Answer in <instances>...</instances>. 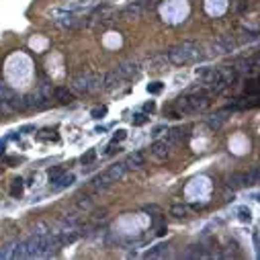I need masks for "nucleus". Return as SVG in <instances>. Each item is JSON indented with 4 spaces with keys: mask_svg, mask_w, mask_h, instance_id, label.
Masks as SVG:
<instances>
[{
    "mask_svg": "<svg viewBox=\"0 0 260 260\" xmlns=\"http://www.w3.org/2000/svg\"><path fill=\"white\" fill-rule=\"evenodd\" d=\"M146 10V4H144V0H137V2H131L123 8V12H121V16L123 19H140V16L144 14Z\"/></svg>",
    "mask_w": 260,
    "mask_h": 260,
    "instance_id": "6e6552de",
    "label": "nucleus"
},
{
    "mask_svg": "<svg viewBox=\"0 0 260 260\" xmlns=\"http://www.w3.org/2000/svg\"><path fill=\"white\" fill-rule=\"evenodd\" d=\"M168 66V60H166V54L164 56H154L150 62H148V70L152 72H160Z\"/></svg>",
    "mask_w": 260,
    "mask_h": 260,
    "instance_id": "9b49d317",
    "label": "nucleus"
},
{
    "mask_svg": "<svg viewBox=\"0 0 260 260\" xmlns=\"http://www.w3.org/2000/svg\"><path fill=\"white\" fill-rule=\"evenodd\" d=\"M166 254H168V244H158L150 252H146V258H160V256H166Z\"/></svg>",
    "mask_w": 260,
    "mask_h": 260,
    "instance_id": "4468645a",
    "label": "nucleus"
},
{
    "mask_svg": "<svg viewBox=\"0 0 260 260\" xmlns=\"http://www.w3.org/2000/svg\"><path fill=\"white\" fill-rule=\"evenodd\" d=\"M238 47V39L236 35H221L211 43V56H223V54H232Z\"/></svg>",
    "mask_w": 260,
    "mask_h": 260,
    "instance_id": "20e7f679",
    "label": "nucleus"
},
{
    "mask_svg": "<svg viewBox=\"0 0 260 260\" xmlns=\"http://www.w3.org/2000/svg\"><path fill=\"white\" fill-rule=\"evenodd\" d=\"M123 162H125L127 170H137V168H142L146 164V154L144 152H133V154L127 156Z\"/></svg>",
    "mask_w": 260,
    "mask_h": 260,
    "instance_id": "1a4fd4ad",
    "label": "nucleus"
},
{
    "mask_svg": "<svg viewBox=\"0 0 260 260\" xmlns=\"http://www.w3.org/2000/svg\"><path fill=\"white\" fill-rule=\"evenodd\" d=\"M203 56V47L197 41H182L166 51V60L172 66H188L195 64Z\"/></svg>",
    "mask_w": 260,
    "mask_h": 260,
    "instance_id": "f03ea898",
    "label": "nucleus"
},
{
    "mask_svg": "<svg viewBox=\"0 0 260 260\" xmlns=\"http://www.w3.org/2000/svg\"><path fill=\"white\" fill-rule=\"evenodd\" d=\"M164 129H166V127H164V125H162V127H156V129H154V135H160V133H162V131H164Z\"/></svg>",
    "mask_w": 260,
    "mask_h": 260,
    "instance_id": "a878e982",
    "label": "nucleus"
},
{
    "mask_svg": "<svg viewBox=\"0 0 260 260\" xmlns=\"http://www.w3.org/2000/svg\"><path fill=\"white\" fill-rule=\"evenodd\" d=\"M74 180H76L74 174H66V172H64L60 178L54 180V190H62V188H66V186H70V184H74Z\"/></svg>",
    "mask_w": 260,
    "mask_h": 260,
    "instance_id": "f8f14e48",
    "label": "nucleus"
},
{
    "mask_svg": "<svg viewBox=\"0 0 260 260\" xmlns=\"http://www.w3.org/2000/svg\"><path fill=\"white\" fill-rule=\"evenodd\" d=\"M238 213H240V219H242V221H250V211H246V209H240Z\"/></svg>",
    "mask_w": 260,
    "mask_h": 260,
    "instance_id": "5701e85b",
    "label": "nucleus"
},
{
    "mask_svg": "<svg viewBox=\"0 0 260 260\" xmlns=\"http://www.w3.org/2000/svg\"><path fill=\"white\" fill-rule=\"evenodd\" d=\"M246 184H248V176H246V172H244V174H232V176L228 178V186H232V188L246 186Z\"/></svg>",
    "mask_w": 260,
    "mask_h": 260,
    "instance_id": "ddd939ff",
    "label": "nucleus"
},
{
    "mask_svg": "<svg viewBox=\"0 0 260 260\" xmlns=\"http://www.w3.org/2000/svg\"><path fill=\"white\" fill-rule=\"evenodd\" d=\"M146 121H148V117L140 113V115H135V119H133V125H144Z\"/></svg>",
    "mask_w": 260,
    "mask_h": 260,
    "instance_id": "4be33fe9",
    "label": "nucleus"
},
{
    "mask_svg": "<svg viewBox=\"0 0 260 260\" xmlns=\"http://www.w3.org/2000/svg\"><path fill=\"white\" fill-rule=\"evenodd\" d=\"M225 121H228V115L225 113H217V115H213V117H209V121H207V123H209V127L211 129H219Z\"/></svg>",
    "mask_w": 260,
    "mask_h": 260,
    "instance_id": "2eb2a0df",
    "label": "nucleus"
},
{
    "mask_svg": "<svg viewBox=\"0 0 260 260\" xmlns=\"http://www.w3.org/2000/svg\"><path fill=\"white\" fill-rule=\"evenodd\" d=\"M248 84L250 86H246V92H250L252 96H256L258 94V80H250Z\"/></svg>",
    "mask_w": 260,
    "mask_h": 260,
    "instance_id": "a211bd4d",
    "label": "nucleus"
},
{
    "mask_svg": "<svg viewBox=\"0 0 260 260\" xmlns=\"http://www.w3.org/2000/svg\"><path fill=\"white\" fill-rule=\"evenodd\" d=\"M125 137H127V133H125L123 129H119V131H117V133L113 135V140H111V144H117V142H123Z\"/></svg>",
    "mask_w": 260,
    "mask_h": 260,
    "instance_id": "aec40b11",
    "label": "nucleus"
},
{
    "mask_svg": "<svg viewBox=\"0 0 260 260\" xmlns=\"http://www.w3.org/2000/svg\"><path fill=\"white\" fill-rule=\"evenodd\" d=\"M113 14H115V10L111 8V6H107V4H100V6H96L94 10H92V14L88 16L90 19V23H105V21H109V19H113Z\"/></svg>",
    "mask_w": 260,
    "mask_h": 260,
    "instance_id": "0eeeda50",
    "label": "nucleus"
},
{
    "mask_svg": "<svg viewBox=\"0 0 260 260\" xmlns=\"http://www.w3.org/2000/svg\"><path fill=\"white\" fill-rule=\"evenodd\" d=\"M211 107V96L205 90H195V92H186L176 98L174 102V111L178 115H195L203 113Z\"/></svg>",
    "mask_w": 260,
    "mask_h": 260,
    "instance_id": "f257e3e1",
    "label": "nucleus"
},
{
    "mask_svg": "<svg viewBox=\"0 0 260 260\" xmlns=\"http://www.w3.org/2000/svg\"><path fill=\"white\" fill-rule=\"evenodd\" d=\"M170 150H172V144L170 142H154L152 146H150V158L152 160H156V162H164V160H168V156H170Z\"/></svg>",
    "mask_w": 260,
    "mask_h": 260,
    "instance_id": "39448f33",
    "label": "nucleus"
},
{
    "mask_svg": "<svg viewBox=\"0 0 260 260\" xmlns=\"http://www.w3.org/2000/svg\"><path fill=\"white\" fill-rule=\"evenodd\" d=\"M207 256H209V254H207L201 246H193L188 252H184V258H207Z\"/></svg>",
    "mask_w": 260,
    "mask_h": 260,
    "instance_id": "dca6fc26",
    "label": "nucleus"
},
{
    "mask_svg": "<svg viewBox=\"0 0 260 260\" xmlns=\"http://www.w3.org/2000/svg\"><path fill=\"white\" fill-rule=\"evenodd\" d=\"M115 72L119 74L121 80L127 82V80H131V78H135L137 74H140V72H142V68H140V64H135V62H125V64L117 66V68H115Z\"/></svg>",
    "mask_w": 260,
    "mask_h": 260,
    "instance_id": "423d86ee",
    "label": "nucleus"
},
{
    "mask_svg": "<svg viewBox=\"0 0 260 260\" xmlns=\"http://www.w3.org/2000/svg\"><path fill=\"white\" fill-rule=\"evenodd\" d=\"M102 82H105V74H100V72H86V74H80V76H76L72 80L70 90L78 92V94H90V92L102 90Z\"/></svg>",
    "mask_w": 260,
    "mask_h": 260,
    "instance_id": "7ed1b4c3",
    "label": "nucleus"
},
{
    "mask_svg": "<svg viewBox=\"0 0 260 260\" xmlns=\"http://www.w3.org/2000/svg\"><path fill=\"white\" fill-rule=\"evenodd\" d=\"M150 90H152V92H160V90H162V86H160V82H156L154 86H150Z\"/></svg>",
    "mask_w": 260,
    "mask_h": 260,
    "instance_id": "393cba45",
    "label": "nucleus"
},
{
    "mask_svg": "<svg viewBox=\"0 0 260 260\" xmlns=\"http://www.w3.org/2000/svg\"><path fill=\"white\" fill-rule=\"evenodd\" d=\"M94 156H96V152H94V150H90L88 154H84L80 160H82V164H90V162L94 160Z\"/></svg>",
    "mask_w": 260,
    "mask_h": 260,
    "instance_id": "412c9836",
    "label": "nucleus"
},
{
    "mask_svg": "<svg viewBox=\"0 0 260 260\" xmlns=\"http://www.w3.org/2000/svg\"><path fill=\"white\" fill-rule=\"evenodd\" d=\"M170 213L176 215V217H186V215H188V209H186V205H172V207H170Z\"/></svg>",
    "mask_w": 260,
    "mask_h": 260,
    "instance_id": "f3484780",
    "label": "nucleus"
},
{
    "mask_svg": "<svg viewBox=\"0 0 260 260\" xmlns=\"http://www.w3.org/2000/svg\"><path fill=\"white\" fill-rule=\"evenodd\" d=\"M21 188H23V184H21V180H14V186H12V195H16V193H19V195H21Z\"/></svg>",
    "mask_w": 260,
    "mask_h": 260,
    "instance_id": "b1692460",
    "label": "nucleus"
},
{
    "mask_svg": "<svg viewBox=\"0 0 260 260\" xmlns=\"http://www.w3.org/2000/svg\"><path fill=\"white\" fill-rule=\"evenodd\" d=\"M54 98L60 100V102H72L74 92L68 88V86H58V88H54Z\"/></svg>",
    "mask_w": 260,
    "mask_h": 260,
    "instance_id": "9d476101",
    "label": "nucleus"
},
{
    "mask_svg": "<svg viewBox=\"0 0 260 260\" xmlns=\"http://www.w3.org/2000/svg\"><path fill=\"white\" fill-rule=\"evenodd\" d=\"M64 174V168H54V170H49V180L54 182L56 178H60Z\"/></svg>",
    "mask_w": 260,
    "mask_h": 260,
    "instance_id": "6ab92c4d",
    "label": "nucleus"
}]
</instances>
